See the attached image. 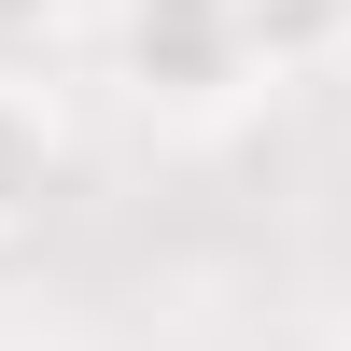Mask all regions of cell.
Listing matches in <instances>:
<instances>
[{"label": "cell", "instance_id": "obj_2", "mask_svg": "<svg viewBox=\"0 0 351 351\" xmlns=\"http://www.w3.org/2000/svg\"><path fill=\"white\" fill-rule=\"evenodd\" d=\"M71 197V112L43 71H0V239H43Z\"/></svg>", "mask_w": 351, "mask_h": 351}, {"label": "cell", "instance_id": "obj_1", "mask_svg": "<svg viewBox=\"0 0 351 351\" xmlns=\"http://www.w3.org/2000/svg\"><path fill=\"white\" fill-rule=\"evenodd\" d=\"M99 71L127 84L141 112H169V127H225V112L267 84L239 0H99Z\"/></svg>", "mask_w": 351, "mask_h": 351}, {"label": "cell", "instance_id": "obj_4", "mask_svg": "<svg viewBox=\"0 0 351 351\" xmlns=\"http://www.w3.org/2000/svg\"><path fill=\"white\" fill-rule=\"evenodd\" d=\"M56 14H71V0H0V71H28V56L56 43Z\"/></svg>", "mask_w": 351, "mask_h": 351}, {"label": "cell", "instance_id": "obj_3", "mask_svg": "<svg viewBox=\"0 0 351 351\" xmlns=\"http://www.w3.org/2000/svg\"><path fill=\"white\" fill-rule=\"evenodd\" d=\"M239 28H253V71L267 84H309V71L351 56V0H239Z\"/></svg>", "mask_w": 351, "mask_h": 351}]
</instances>
